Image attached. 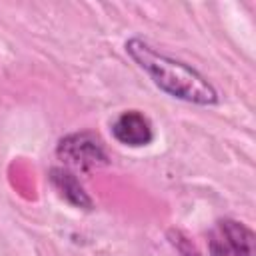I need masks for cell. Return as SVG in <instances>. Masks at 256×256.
Masks as SVG:
<instances>
[{"label":"cell","instance_id":"obj_4","mask_svg":"<svg viewBox=\"0 0 256 256\" xmlns=\"http://www.w3.org/2000/svg\"><path fill=\"white\" fill-rule=\"evenodd\" d=\"M112 136L130 148L148 146L154 140V128L148 116L138 110H126L112 122Z\"/></svg>","mask_w":256,"mask_h":256},{"label":"cell","instance_id":"obj_2","mask_svg":"<svg viewBox=\"0 0 256 256\" xmlns=\"http://www.w3.org/2000/svg\"><path fill=\"white\" fill-rule=\"evenodd\" d=\"M56 154L64 166L80 172H92L110 162L104 142L94 132H74L64 136L58 142Z\"/></svg>","mask_w":256,"mask_h":256},{"label":"cell","instance_id":"obj_1","mask_svg":"<svg viewBox=\"0 0 256 256\" xmlns=\"http://www.w3.org/2000/svg\"><path fill=\"white\" fill-rule=\"evenodd\" d=\"M126 54L168 96L196 104V106H216L218 104L220 98H218L216 88L198 70L158 52L142 38H130L126 42Z\"/></svg>","mask_w":256,"mask_h":256},{"label":"cell","instance_id":"obj_3","mask_svg":"<svg viewBox=\"0 0 256 256\" xmlns=\"http://www.w3.org/2000/svg\"><path fill=\"white\" fill-rule=\"evenodd\" d=\"M210 256H256L254 232L232 218L220 220L210 232Z\"/></svg>","mask_w":256,"mask_h":256},{"label":"cell","instance_id":"obj_5","mask_svg":"<svg viewBox=\"0 0 256 256\" xmlns=\"http://www.w3.org/2000/svg\"><path fill=\"white\" fill-rule=\"evenodd\" d=\"M50 182L52 186L60 192V196L70 202L76 208H84V210H92L94 202L88 196V192L84 190V186L80 184V180L76 178V174L68 168H52L50 170Z\"/></svg>","mask_w":256,"mask_h":256}]
</instances>
